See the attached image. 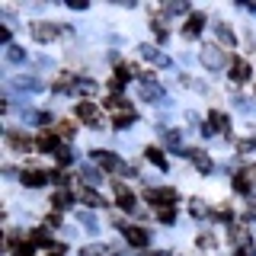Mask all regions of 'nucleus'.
Here are the masks:
<instances>
[{
	"instance_id": "nucleus-1",
	"label": "nucleus",
	"mask_w": 256,
	"mask_h": 256,
	"mask_svg": "<svg viewBox=\"0 0 256 256\" xmlns=\"http://www.w3.org/2000/svg\"><path fill=\"white\" fill-rule=\"evenodd\" d=\"M202 64H205L208 70H221L224 64H228V54H224L218 45H205L202 48Z\"/></svg>"
},
{
	"instance_id": "nucleus-2",
	"label": "nucleus",
	"mask_w": 256,
	"mask_h": 256,
	"mask_svg": "<svg viewBox=\"0 0 256 256\" xmlns=\"http://www.w3.org/2000/svg\"><path fill=\"white\" fill-rule=\"evenodd\" d=\"M176 198H180L176 189H148V202H160L164 208H173Z\"/></svg>"
},
{
	"instance_id": "nucleus-3",
	"label": "nucleus",
	"mask_w": 256,
	"mask_h": 256,
	"mask_svg": "<svg viewBox=\"0 0 256 256\" xmlns=\"http://www.w3.org/2000/svg\"><path fill=\"white\" fill-rule=\"evenodd\" d=\"M122 234H125V240H128L132 246H148V244H150V234H148L144 228H128V224H125Z\"/></svg>"
},
{
	"instance_id": "nucleus-4",
	"label": "nucleus",
	"mask_w": 256,
	"mask_h": 256,
	"mask_svg": "<svg viewBox=\"0 0 256 256\" xmlns=\"http://www.w3.org/2000/svg\"><path fill=\"white\" fill-rule=\"evenodd\" d=\"M93 160L102 166V170H125L122 160H118L116 154H109V150H93Z\"/></svg>"
},
{
	"instance_id": "nucleus-5",
	"label": "nucleus",
	"mask_w": 256,
	"mask_h": 256,
	"mask_svg": "<svg viewBox=\"0 0 256 256\" xmlns=\"http://www.w3.org/2000/svg\"><path fill=\"white\" fill-rule=\"evenodd\" d=\"M230 80H234V84L250 80V64H246L244 58H234V61H230Z\"/></svg>"
},
{
	"instance_id": "nucleus-6",
	"label": "nucleus",
	"mask_w": 256,
	"mask_h": 256,
	"mask_svg": "<svg viewBox=\"0 0 256 256\" xmlns=\"http://www.w3.org/2000/svg\"><path fill=\"white\" fill-rule=\"evenodd\" d=\"M141 96H144L148 102H166L164 90H160L157 84H150V80H144V84H141Z\"/></svg>"
},
{
	"instance_id": "nucleus-7",
	"label": "nucleus",
	"mask_w": 256,
	"mask_h": 256,
	"mask_svg": "<svg viewBox=\"0 0 256 256\" xmlns=\"http://www.w3.org/2000/svg\"><path fill=\"white\" fill-rule=\"evenodd\" d=\"M32 36H36L38 42H52V38H58V29H54L52 22H36V26H32Z\"/></svg>"
},
{
	"instance_id": "nucleus-8",
	"label": "nucleus",
	"mask_w": 256,
	"mask_h": 256,
	"mask_svg": "<svg viewBox=\"0 0 256 256\" xmlns=\"http://www.w3.org/2000/svg\"><path fill=\"white\" fill-rule=\"evenodd\" d=\"M141 54H144L148 61H154L157 68H170V58H166V54H160L154 45H141Z\"/></svg>"
},
{
	"instance_id": "nucleus-9",
	"label": "nucleus",
	"mask_w": 256,
	"mask_h": 256,
	"mask_svg": "<svg viewBox=\"0 0 256 256\" xmlns=\"http://www.w3.org/2000/svg\"><path fill=\"white\" fill-rule=\"evenodd\" d=\"M116 192H118V208H122V212H134V208H138V202H134V196L132 192H128L122 182H118L116 186Z\"/></svg>"
},
{
	"instance_id": "nucleus-10",
	"label": "nucleus",
	"mask_w": 256,
	"mask_h": 256,
	"mask_svg": "<svg viewBox=\"0 0 256 256\" xmlns=\"http://www.w3.org/2000/svg\"><path fill=\"white\" fill-rule=\"evenodd\" d=\"M48 180H52V176L42 173V170H26V173H22V182H26V186H32V189H36V186H45Z\"/></svg>"
},
{
	"instance_id": "nucleus-11",
	"label": "nucleus",
	"mask_w": 256,
	"mask_h": 256,
	"mask_svg": "<svg viewBox=\"0 0 256 256\" xmlns=\"http://www.w3.org/2000/svg\"><path fill=\"white\" fill-rule=\"evenodd\" d=\"M182 157H189V160H192V164H196L202 173H208V170H212V160H208V157L202 154V150H182Z\"/></svg>"
},
{
	"instance_id": "nucleus-12",
	"label": "nucleus",
	"mask_w": 256,
	"mask_h": 256,
	"mask_svg": "<svg viewBox=\"0 0 256 256\" xmlns=\"http://www.w3.org/2000/svg\"><path fill=\"white\" fill-rule=\"evenodd\" d=\"M36 148L45 150V154H52V150H58V138H54L52 132H42V134H38V141H36Z\"/></svg>"
},
{
	"instance_id": "nucleus-13",
	"label": "nucleus",
	"mask_w": 256,
	"mask_h": 256,
	"mask_svg": "<svg viewBox=\"0 0 256 256\" xmlns=\"http://www.w3.org/2000/svg\"><path fill=\"white\" fill-rule=\"evenodd\" d=\"M77 118H84L86 125L96 122V106L93 102H77Z\"/></svg>"
},
{
	"instance_id": "nucleus-14",
	"label": "nucleus",
	"mask_w": 256,
	"mask_h": 256,
	"mask_svg": "<svg viewBox=\"0 0 256 256\" xmlns=\"http://www.w3.org/2000/svg\"><path fill=\"white\" fill-rule=\"evenodd\" d=\"M77 196L84 198L90 208H102V205H106V202H102V196H100V192H93V189H77Z\"/></svg>"
},
{
	"instance_id": "nucleus-15",
	"label": "nucleus",
	"mask_w": 256,
	"mask_h": 256,
	"mask_svg": "<svg viewBox=\"0 0 256 256\" xmlns=\"http://www.w3.org/2000/svg\"><path fill=\"white\" fill-rule=\"evenodd\" d=\"M202 26H205V13H192L189 22H186V36H198Z\"/></svg>"
},
{
	"instance_id": "nucleus-16",
	"label": "nucleus",
	"mask_w": 256,
	"mask_h": 256,
	"mask_svg": "<svg viewBox=\"0 0 256 256\" xmlns=\"http://www.w3.org/2000/svg\"><path fill=\"white\" fill-rule=\"evenodd\" d=\"M6 141H10L16 150H29L32 148V141L26 138V134H20V132H6Z\"/></svg>"
},
{
	"instance_id": "nucleus-17",
	"label": "nucleus",
	"mask_w": 256,
	"mask_h": 256,
	"mask_svg": "<svg viewBox=\"0 0 256 256\" xmlns=\"http://www.w3.org/2000/svg\"><path fill=\"white\" fill-rule=\"evenodd\" d=\"M214 36H218L224 45H234V32H230L228 26H224V22H214Z\"/></svg>"
},
{
	"instance_id": "nucleus-18",
	"label": "nucleus",
	"mask_w": 256,
	"mask_h": 256,
	"mask_svg": "<svg viewBox=\"0 0 256 256\" xmlns=\"http://www.w3.org/2000/svg\"><path fill=\"white\" fill-rule=\"evenodd\" d=\"M77 221H80V224H84V228H86V230H90V234H96V230H100V224H96V218H93V214H90V212H80V214H77Z\"/></svg>"
},
{
	"instance_id": "nucleus-19",
	"label": "nucleus",
	"mask_w": 256,
	"mask_h": 256,
	"mask_svg": "<svg viewBox=\"0 0 256 256\" xmlns=\"http://www.w3.org/2000/svg\"><path fill=\"white\" fill-rule=\"evenodd\" d=\"M13 86H22V90H42V80H36V77H20V80H13Z\"/></svg>"
},
{
	"instance_id": "nucleus-20",
	"label": "nucleus",
	"mask_w": 256,
	"mask_h": 256,
	"mask_svg": "<svg viewBox=\"0 0 256 256\" xmlns=\"http://www.w3.org/2000/svg\"><path fill=\"white\" fill-rule=\"evenodd\" d=\"M6 61H10V64H20V61H26V52H22L20 45H10V48H6Z\"/></svg>"
},
{
	"instance_id": "nucleus-21",
	"label": "nucleus",
	"mask_w": 256,
	"mask_h": 256,
	"mask_svg": "<svg viewBox=\"0 0 256 256\" xmlns=\"http://www.w3.org/2000/svg\"><path fill=\"white\" fill-rule=\"evenodd\" d=\"M132 122H134V112L132 109H128V112H118V116L112 118V125H116V128H128Z\"/></svg>"
},
{
	"instance_id": "nucleus-22",
	"label": "nucleus",
	"mask_w": 256,
	"mask_h": 256,
	"mask_svg": "<svg viewBox=\"0 0 256 256\" xmlns=\"http://www.w3.org/2000/svg\"><path fill=\"white\" fill-rule=\"evenodd\" d=\"M144 154H148V160H150V164H154V166H160V170H166V160H164V154H160L157 148H148V150H144Z\"/></svg>"
},
{
	"instance_id": "nucleus-23",
	"label": "nucleus",
	"mask_w": 256,
	"mask_h": 256,
	"mask_svg": "<svg viewBox=\"0 0 256 256\" xmlns=\"http://www.w3.org/2000/svg\"><path fill=\"white\" fill-rule=\"evenodd\" d=\"M164 141L170 144L173 150H180V144H182V138H180V132H170V128H164Z\"/></svg>"
},
{
	"instance_id": "nucleus-24",
	"label": "nucleus",
	"mask_w": 256,
	"mask_h": 256,
	"mask_svg": "<svg viewBox=\"0 0 256 256\" xmlns=\"http://www.w3.org/2000/svg\"><path fill=\"white\" fill-rule=\"evenodd\" d=\"M54 157H58V164H61V166L74 164V154H70V148H58V150H54Z\"/></svg>"
},
{
	"instance_id": "nucleus-25",
	"label": "nucleus",
	"mask_w": 256,
	"mask_h": 256,
	"mask_svg": "<svg viewBox=\"0 0 256 256\" xmlns=\"http://www.w3.org/2000/svg\"><path fill=\"white\" fill-rule=\"evenodd\" d=\"M70 198H74V196H70V192H68V189H61V192H54V205H58V208H70Z\"/></svg>"
},
{
	"instance_id": "nucleus-26",
	"label": "nucleus",
	"mask_w": 256,
	"mask_h": 256,
	"mask_svg": "<svg viewBox=\"0 0 256 256\" xmlns=\"http://www.w3.org/2000/svg\"><path fill=\"white\" fill-rule=\"evenodd\" d=\"M234 189H237V192H244V196H246V192H250V176H246V173H240L237 180H234Z\"/></svg>"
},
{
	"instance_id": "nucleus-27",
	"label": "nucleus",
	"mask_w": 256,
	"mask_h": 256,
	"mask_svg": "<svg viewBox=\"0 0 256 256\" xmlns=\"http://www.w3.org/2000/svg\"><path fill=\"white\" fill-rule=\"evenodd\" d=\"M157 218H160V224H173L176 221V208H160Z\"/></svg>"
},
{
	"instance_id": "nucleus-28",
	"label": "nucleus",
	"mask_w": 256,
	"mask_h": 256,
	"mask_svg": "<svg viewBox=\"0 0 256 256\" xmlns=\"http://www.w3.org/2000/svg\"><path fill=\"white\" fill-rule=\"evenodd\" d=\"M228 122H230V118L224 116V112H218V109L212 112V125H214V128H228Z\"/></svg>"
},
{
	"instance_id": "nucleus-29",
	"label": "nucleus",
	"mask_w": 256,
	"mask_h": 256,
	"mask_svg": "<svg viewBox=\"0 0 256 256\" xmlns=\"http://www.w3.org/2000/svg\"><path fill=\"white\" fill-rule=\"evenodd\" d=\"M106 253H112L109 246H86V250H80V256H106Z\"/></svg>"
},
{
	"instance_id": "nucleus-30",
	"label": "nucleus",
	"mask_w": 256,
	"mask_h": 256,
	"mask_svg": "<svg viewBox=\"0 0 256 256\" xmlns=\"http://www.w3.org/2000/svg\"><path fill=\"white\" fill-rule=\"evenodd\" d=\"M32 244H36V246H48L52 240H48V234H45V230H36V234H32Z\"/></svg>"
},
{
	"instance_id": "nucleus-31",
	"label": "nucleus",
	"mask_w": 256,
	"mask_h": 256,
	"mask_svg": "<svg viewBox=\"0 0 256 256\" xmlns=\"http://www.w3.org/2000/svg\"><path fill=\"white\" fill-rule=\"evenodd\" d=\"M77 90H80V93H93L96 84H93V80H77Z\"/></svg>"
},
{
	"instance_id": "nucleus-32",
	"label": "nucleus",
	"mask_w": 256,
	"mask_h": 256,
	"mask_svg": "<svg viewBox=\"0 0 256 256\" xmlns=\"http://www.w3.org/2000/svg\"><path fill=\"white\" fill-rule=\"evenodd\" d=\"M58 134H61V138H70V134H74V125H70V122H61L58 125Z\"/></svg>"
},
{
	"instance_id": "nucleus-33",
	"label": "nucleus",
	"mask_w": 256,
	"mask_h": 256,
	"mask_svg": "<svg viewBox=\"0 0 256 256\" xmlns=\"http://www.w3.org/2000/svg\"><path fill=\"white\" fill-rule=\"evenodd\" d=\"M189 10V4H182V0H180V4H170V6H166V13H186Z\"/></svg>"
},
{
	"instance_id": "nucleus-34",
	"label": "nucleus",
	"mask_w": 256,
	"mask_h": 256,
	"mask_svg": "<svg viewBox=\"0 0 256 256\" xmlns=\"http://www.w3.org/2000/svg\"><path fill=\"white\" fill-rule=\"evenodd\" d=\"M84 180H86V182H100V173L90 170V166H84Z\"/></svg>"
},
{
	"instance_id": "nucleus-35",
	"label": "nucleus",
	"mask_w": 256,
	"mask_h": 256,
	"mask_svg": "<svg viewBox=\"0 0 256 256\" xmlns=\"http://www.w3.org/2000/svg\"><path fill=\"white\" fill-rule=\"evenodd\" d=\"M234 240H237V244H246V230L244 228H234Z\"/></svg>"
},
{
	"instance_id": "nucleus-36",
	"label": "nucleus",
	"mask_w": 256,
	"mask_h": 256,
	"mask_svg": "<svg viewBox=\"0 0 256 256\" xmlns=\"http://www.w3.org/2000/svg\"><path fill=\"white\" fill-rule=\"evenodd\" d=\"M212 244H214L212 234H202V237H198V246H212Z\"/></svg>"
},
{
	"instance_id": "nucleus-37",
	"label": "nucleus",
	"mask_w": 256,
	"mask_h": 256,
	"mask_svg": "<svg viewBox=\"0 0 256 256\" xmlns=\"http://www.w3.org/2000/svg\"><path fill=\"white\" fill-rule=\"evenodd\" d=\"M237 256H250V253H246V250H240V253H237Z\"/></svg>"
},
{
	"instance_id": "nucleus-38",
	"label": "nucleus",
	"mask_w": 256,
	"mask_h": 256,
	"mask_svg": "<svg viewBox=\"0 0 256 256\" xmlns=\"http://www.w3.org/2000/svg\"><path fill=\"white\" fill-rule=\"evenodd\" d=\"M154 256H170V253H154Z\"/></svg>"
}]
</instances>
